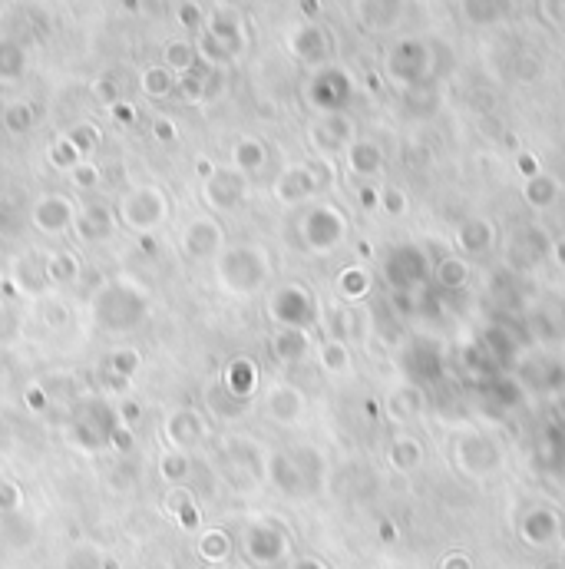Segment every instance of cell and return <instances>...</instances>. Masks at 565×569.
I'll return each mask as SVG.
<instances>
[{"mask_svg":"<svg viewBox=\"0 0 565 569\" xmlns=\"http://www.w3.org/2000/svg\"><path fill=\"white\" fill-rule=\"evenodd\" d=\"M347 96H351V83H347L341 70H321L308 87V100L321 113H338L347 103Z\"/></svg>","mask_w":565,"mask_h":569,"instance_id":"15","label":"cell"},{"mask_svg":"<svg viewBox=\"0 0 565 569\" xmlns=\"http://www.w3.org/2000/svg\"><path fill=\"white\" fill-rule=\"evenodd\" d=\"M205 80H209V67L205 63H195L189 73L176 77V93L182 96V103H205Z\"/></svg>","mask_w":565,"mask_h":569,"instance_id":"35","label":"cell"},{"mask_svg":"<svg viewBox=\"0 0 565 569\" xmlns=\"http://www.w3.org/2000/svg\"><path fill=\"white\" fill-rule=\"evenodd\" d=\"M43 265H47L50 285H70L80 278V259L73 252H47L43 255Z\"/></svg>","mask_w":565,"mask_h":569,"instance_id":"34","label":"cell"},{"mask_svg":"<svg viewBox=\"0 0 565 569\" xmlns=\"http://www.w3.org/2000/svg\"><path fill=\"white\" fill-rule=\"evenodd\" d=\"M222 460L228 470H235L242 487H255L265 480V454L252 437H225Z\"/></svg>","mask_w":565,"mask_h":569,"instance_id":"10","label":"cell"},{"mask_svg":"<svg viewBox=\"0 0 565 569\" xmlns=\"http://www.w3.org/2000/svg\"><path fill=\"white\" fill-rule=\"evenodd\" d=\"M116 212L113 206H106L103 199H90L83 206H76V219H73V235L83 245H100L110 242L116 232Z\"/></svg>","mask_w":565,"mask_h":569,"instance_id":"12","label":"cell"},{"mask_svg":"<svg viewBox=\"0 0 565 569\" xmlns=\"http://www.w3.org/2000/svg\"><path fill=\"white\" fill-rule=\"evenodd\" d=\"M258 381H262V374H258V364L252 358H245V354H238V358L228 361L225 368H222V378H219L222 388L232 394V397H238V401H245V404L255 397Z\"/></svg>","mask_w":565,"mask_h":569,"instance_id":"16","label":"cell"},{"mask_svg":"<svg viewBox=\"0 0 565 569\" xmlns=\"http://www.w3.org/2000/svg\"><path fill=\"white\" fill-rule=\"evenodd\" d=\"M40 318H43V325L53 328V331H63L70 325V311H67V305H63V302H57V298H47V302H43Z\"/></svg>","mask_w":565,"mask_h":569,"instance_id":"45","label":"cell"},{"mask_svg":"<svg viewBox=\"0 0 565 569\" xmlns=\"http://www.w3.org/2000/svg\"><path fill=\"white\" fill-rule=\"evenodd\" d=\"M63 136H67V143L76 149V153H80V159H86L90 153H96V146H100V139H103L100 130H96L93 123H76V126H70V130L63 133Z\"/></svg>","mask_w":565,"mask_h":569,"instance_id":"38","label":"cell"},{"mask_svg":"<svg viewBox=\"0 0 565 569\" xmlns=\"http://www.w3.org/2000/svg\"><path fill=\"white\" fill-rule=\"evenodd\" d=\"M238 546H242L245 560L255 566H278L285 556L291 553V540L288 533L281 530L275 520H252L242 526L238 533Z\"/></svg>","mask_w":565,"mask_h":569,"instance_id":"5","label":"cell"},{"mask_svg":"<svg viewBox=\"0 0 565 569\" xmlns=\"http://www.w3.org/2000/svg\"><path fill=\"white\" fill-rule=\"evenodd\" d=\"M10 282H14L24 295H43L50 288V278H47V265H43V255L40 252H30V255H20L10 268Z\"/></svg>","mask_w":565,"mask_h":569,"instance_id":"19","label":"cell"},{"mask_svg":"<svg viewBox=\"0 0 565 569\" xmlns=\"http://www.w3.org/2000/svg\"><path fill=\"white\" fill-rule=\"evenodd\" d=\"M27 77V47L17 37H0V87H14Z\"/></svg>","mask_w":565,"mask_h":569,"instance_id":"24","label":"cell"},{"mask_svg":"<svg viewBox=\"0 0 565 569\" xmlns=\"http://www.w3.org/2000/svg\"><path fill=\"white\" fill-rule=\"evenodd\" d=\"M143 368V351L133 345H119L103 358V388L113 394H126L136 371Z\"/></svg>","mask_w":565,"mask_h":569,"instance_id":"14","label":"cell"},{"mask_svg":"<svg viewBox=\"0 0 565 569\" xmlns=\"http://www.w3.org/2000/svg\"><path fill=\"white\" fill-rule=\"evenodd\" d=\"M90 315L93 325L106 335H129L152 315V295L136 278L113 275L90 295Z\"/></svg>","mask_w":565,"mask_h":569,"instance_id":"1","label":"cell"},{"mask_svg":"<svg viewBox=\"0 0 565 569\" xmlns=\"http://www.w3.org/2000/svg\"><path fill=\"white\" fill-rule=\"evenodd\" d=\"M265 311L278 328H298V331H308L314 325V318H318L314 315V295L301 282L271 288Z\"/></svg>","mask_w":565,"mask_h":569,"instance_id":"6","label":"cell"},{"mask_svg":"<svg viewBox=\"0 0 565 569\" xmlns=\"http://www.w3.org/2000/svg\"><path fill=\"white\" fill-rule=\"evenodd\" d=\"M93 100H96V103H103L106 110H110L113 103L123 100V96H119L116 80H113V77H100V80H93Z\"/></svg>","mask_w":565,"mask_h":569,"instance_id":"47","label":"cell"},{"mask_svg":"<svg viewBox=\"0 0 565 569\" xmlns=\"http://www.w3.org/2000/svg\"><path fill=\"white\" fill-rule=\"evenodd\" d=\"M70 182H73V189H80V192H93L96 186H100V179H103V173H100V166L96 163H83L76 166V169H70Z\"/></svg>","mask_w":565,"mask_h":569,"instance_id":"44","label":"cell"},{"mask_svg":"<svg viewBox=\"0 0 565 569\" xmlns=\"http://www.w3.org/2000/svg\"><path fill=\"white\" fill-rule=\"evenodd\" d=\"M321 364H324V371H331V374L347 371V364H351V354H347L344 341H338V338L324 341V345H321Z\"/></svg>","mask_w":565,"mask_h":569,"instance_id":"40","label":"cell"},{"mask_svg":"<svg viewBox=\"0 0 565 569\" xmlns=\"http://www.w3.org/2000/svg\"><path fill=\"white\" fill-rule=\"evenodd\" d=\"M110 116H113V123H119V126H133L136 123V116H139V110L129 100H119V103H113L110 106Z\"/></svg>","mask_w":565,"mask_h":569,"instance_id":"51","label":"cell"},{"mask_svg":"<svg viewBox=\"0 0 565 569\" xmlns=\"http://www.w3.org/2000/svg\"><path fill=\"white\" fill-rule=\"evenodd\" d=\"M225 249V229L215 216H192L179 232V252L186 262H215Z\"/></svg>","mask_w":565,"mask_h":569,"instance_id":"7","label":"cell"},{"mask_svg":"<svg viewBox=\"0 0 565 569\" xmlns=\"http://www.w3.org/2000/svg\"><path fill=\"white\" fill-rule=\"evenodd\" d=\"M195 63H199V53H195V44L186 37H176L162 47V67H166L169 73H176V77L189 73Z\"/></svg>","mask_w":565,"mask_h":569,"instance_id":"31","label":"cell"},{"mask_svg":"<svg viewBox=\"0 0 565 569\" xmlns=\"http://www.w3.org/2000/svg\"><path fill=\"white\" fill-rule=\"evenodd\" d=\"M344 229H347V225H344L338 209L314 206L301 222V242H304V249H311L318 255L334 252L341 245V239H344Z\"/></svg>","mask_w":565,"mask_h":569,"instance_id":"9","label":"cell"},{"mask_svg":"<svg viewBox=\"0 0 565 569\" xmlns=\"http://www.w3.org/2000/svg\"><path fill=\"white\" fill-rule=\"evenodd\" d=\"M314 189L318 186H314V176L308 166H291L275 179V199L285 202V206H298V202L308 199Z\"/></svg>","mask_w":565,"mask_h":569,"instance_id":"23","label":"cell"},{"mask_svg":"<svg viewBox=\"0 0 565 569\" xmlns=\"http://www.w3.org/2000/svg\"><path fill=\"white\" fill-rule=\"evenodd\" d=\"M265 414L281 427H291L301 421L304 414V397L295 384H271L265 394Z\"/></svg>","mask_w":565,"mask_h":569,"instance_id":"17","label":"cell"},{"mask_svg":"<svg viewBox=\"0 0 565 569\" xmlns=\"http://www.w3.org/2000/svg\"><path fill=\"white\" fill-rule=\"evenodd\" d=\"M205 34H212L215 40H222L228 50L242 53L245 47V34H242V17L228 7H215L212 14H205V24H202Z\"/></svg>","mask_w":565,"mask_h":569,"instance_id":"21","label":"cell"},{"mask_svg":"<svg viewBox=\"0 0 565 569\" xmlns=\"http://www.w3.org/2000/svg\"><path fill=\"white\" fill-rule=\"evenodd\" d=\"M152 136H156L159 143H176L179 130H176V123H172L169 116H156V120H152Z\"/></svg>","mask_w":565,"mask_h":569,"instance_id":"50","label":"cell"},{"mask_svg":"<svg viewBox=\"0 0 565 569\" xmlns=\"http://www.w3.org/2000/svg\"><path fill=\"white\" fill-rule=\"evenodd\" d=\"M215 169H219V166H215L209 156H199V159H195V173H199V179H202V182L209 179V176L215 173Z\"/></svg>","mask_w":565,"mask_h":569,"instance_id":"52","label":"cell"},{"mask_svg":"<svg viewBox=\"0 0 565 569\" xmlns=\"http://www.w3.org/2000/svg\"><path fill=\"white\" fill-rule=\"evenodd\" d=\"M123 10H129V14H139V0H123Z\"/></svg>","mask_w":565,"mask_h":569,"instance_id":"54","label":"cell"},{"mask_svg":"<svg viewBox=\"0 0 565 569\" xmlns=\"http://www.w3.org/2000/svg\"><path fill=\"white\" fill-rule=\"evenodd\" d=\"M24 404H27L34 414H43V411H47V407H50V391L43 388L40 381L27 384V391H24Z\"/></svg>","mask_w":565,"mask_h":569,"instance_id":"48","label":"cell"},{"mask_svg":"<svg viewBox=\"0 0 565 569\" xmlns=\"http://www.w3.org/2000/svg\"><path fill=\"white\" fill-rule=\"evenodd\" d=\"M347 163H351L354 173L371 176L374 169L380 166V153H377V146H371V143H354L351 153H347Z\"/></svg>","mask_w":565,"mask_h":569,"instance_id":"39","label":"cell"},{"mask_svg":"<svg viewBox=\"0 0 565 569\" xmlns=\"http://www.w3.org/2000/svg\"><path fill=\"white\" fill-rule=\"evenodd\" d=\"M232 550H235V540H232V533L222 530V526L202 530L199 540H195V553H199V560L202 563H212V566L225 563L228 556H232Z\"/></svg>","mask_w":565,"mask_h":569,"instance_id":"27","label":"cell"},{"mask_svg":"<svg viewBox=\"0 0 565 569\" xmlns=\"http://www.w3.org/2000/svg\"><path fill=\"white\" fill-rule=\"evenodd\" d=\"M215 288L228 298H252L268 285L271 278V255L258 242H235L225 245L219 259L212 262Z\"/></svg>","mask_w":565,"mask_h":569,"instance_id":"2","label":"cell"},{"mask_svg":"<svg viewBox=\"0 0 565 569\" xmlns=\"http://www.w3.org/2000/svg\"><path fill=\"white\" fill-rule=\"evenodd\" d=\"M176 17H179V24L186 27V30H199L202 34V24H205V14H202V7L199 4H192V0H186L179 10H176Z\"/></svg>","mask_w":565,"mask_h":569,"instance_id":"49","label":"cell"},{"mask_svg":"<svg viewBox=\"0 0 565 569\" xmlns=\"http://www.w3.org/2000/svg\"><path fill=\"white\" fill-rule=\"evenodd\" d=\"M245 196H248V179L242 173H235L232 166H219L202 182V199L209 202V209L215 212L238 209L245 202Z\"/></svg>","mask_w":565,"mask_h":569,"instance_id":"13","label":"cell"},{"mask_svg":"<svg viewBox=\"0 0 565 569\" xmlns=\"http://www.w3.org/2000/svg\"><path fill=\"white\" fill-rule=\"evenodd\" d=\"M30 225L40 232V235H67L73 232V219H76V202L63 192H43L34 202H30Z\"/></svg>","mask_w":565,"mask_h":569,"instance_id":"8","label":"cell"},{"mask_svg":"<svg viewBox=\"0 0 565 569\" xmlns=\"http://www.w3.org/2000/svg\"><path fill=\"white\" fill-rule=\"evenodd\" d=\"M338 288L344 298H361L367 292V275L357 272V268H347V272L338 275Z\"/></svg>","mask_w":565,"mask_h":569,"instance_id":"46","label":"cell"},{"mask_svg":"<svg viewBox=\"0 0 565 569\" xmlns=\"http://www.w3.org/2000/svg\"><path fill=\"white\" fill-rule=\"evenodd\" d=\"M265 477H268L271 487H275L278 493H285V497H301V493L308 490V483H304L298 464L291 460V454H281V450H275V454L265 460Z\"/></svg>","mask_w":565,"mask_h":569,"instance_id":"18","label":"cell"},{"mask_svg":"<svg viewBox=\"0 0 565 569\" xmlns=\"http://www.w3.org/2000/svg\"><path fill=\"white\" fill-rule=\"evenodd\" d=\"M288 50L304 63H321L328 57V37L318 24H298L288 34Z\"/></svg>","mask_w":565,"mask_h":569,"instance_id":"20","label":"cell"},{"mask_svg":"<svg viewBox=\"0 0 565 569\" xmlns=\"http://www.w3.org/2000/svg\"><path fill=\"white\" fill-rule=\"evenodd\" d=\"M351 139V123L341 113H328L324 120L311 130V143L318 149H338Z\"/></svg>","mask_w":565,"mask_h":569,"instance_id":"28","label":"cell"},{"mask_svg":"<svg viewBox=\"0 0 565 569\" xmlns=\"http://www.w3.org/2000/svg\"><path fill=\"white\" fill-rule=\"evenodd\" d=\"M209 421L199 414V411H192V407H176L166 421H162V440H166V447L169 450H189L192 447H199L205 437H209Z\"/></svg>","mask_w":565,"mask_h":569,"instance_id":"11","label":"cell"},{"mask_svg":"<svg viewBox=\"0 0 565 569\" xmlns=\"http://www.w3.org/2000/svg\"><path fill=\"white\" fill-rule=\"evenodd\" d=\"M205 407H209V414L219 417V421H235V417L245 411V401H238V397H232L215 381L205 388Z\"/></svg>","mask_w":565,"mask_h":569,"instance_id":"33","label":"cell"},{"mask_svg":"<svg viewBox=\"0 0 565 569\" xmlns=\"http://www.w3.org/2000/svg\"><path fill=\"white\" fill-rule=\"evenodd\" d=\"M67 569H119V563L110 553H103L100 546L93 543H80L76 550L67 556Z\"/></svg>","mask_w":565,"mask_h":569,"instance_id":"36","label":"cell"},{"mask_svg":"<svg viewBox=\"0 0 565 569\" xmlns=\"http://www.w3.org/2000/svg\"><path fill=\"white\" fill-rule=\"evenodd\" d=\"M192 457L186 450H166L159 460V480L166 483V487H186L189 477H192Z\"/></svg>","mask_w":565,"mask_h":569,"instance_id":"30","label":"cell"},{"mask_svg":"<svg viewBox=\"0 0 565 569\" xmlns=\"http://www.w3.org/2000/svg\"><path fill=\"white\" fill-rule=\"evenodd\" d=\"M24 487L17 480H0V517H14L24 510Z\"/></svg>","mask_w":565,"mask_h":569,"instance_id":"41","label":"cell"},{"mask_svg":"<svg viewBox=\"0 0 565 569\" xmlns=\"http://www.w3.org/2000/svg\"><path fill=\"white\" fill-rule=\"evenodd\" d=\"M27 222H30L27 209L14 206V202H10V199L0 202V235H17Z\"/></svg>","mask_w":565,"mask_h":569,"instance_id":"42","label":"cell"},{"mask_svg":"<svg viewBox=\"0 0 565 569\" xmlns=\"http://www.w3.org/2000/svg\"><path fill=\"white\" fill-rule=\"evenodd\" d=\"M47 163L57 169V173H70V169H76L83 163L80 153L67 143V136H57L53 143L47 146Z\"/></svg>","mask_w":565,"mask_h":569,"instance_id":"37","label":"cell"},{"mask_svg":"<svg viewBox=\"0 0 565 569\" xmlns=\"http://www.w3.org/2000/svg\"><path fill=\"white\" fill-rule=\"evenodd\" d=\"M291 569H328V566H324L321 560H314V556H304V560H298Z\"/></svg>","mask_w":565,"mask_h":569,"instance_id":"53","label":"cell"},{"mask_svg":"<svg viewBox=\"0 0 565 569\" xmlns=\"http://www.w3.org/2000/svg\"><path fill=\"white\" fill-rule=\"evenodd\" d=\"M265 163H268V149H265L262 139H255V136L235 139V146H232V169L235 173H242L248 179L255 173H262Z\"/></svg>","mask_w":565,"mask_h":569,"instance_id":"25","label":"cell"},{"mask_svg":"<svg viewBox=\"0 0 565 569\" xmlns=\"http://www.w3.org/2000/svg\"><path fill=\"white\" fill-rule=\"evenodd\" d=\"M139 90H143L149 100H166V96L176 93V73H169L162 63H152V67L139 73Z\"/></svg>","mask_w":565,"mask_h":569,"instance_id":"32","label":"cell"},{"mask_svg":"<svg viewBox=\"0 0 565 569\" xmlns=\"http://www.w3.org/2000/svg\"><path fill=\"white\" fill-rule=\"evenodd\" d=\"M311 351V338L308 331H298V328H278L275 338H271V354L281 361V364H301L308 358Z\"/></svg>","mask_w":565,"mask_h":569,"instance_id":"26","label":"cell"},{"mask_svg":"<svg viewBox=\"0 0 565 569\" xmlns=\"http://www.w3.org/2000/svg\"><path fill=\"white\" fill-rule=\"evenodd\" d=\"M113 414H116V424H119V427L133 431V427H136L139 421H143V404H139L136 397L123 394V397H119V404L113 407Z\"/></svg>","mask_w":565,"mask_h":569,"instance_id":"43","label":"cell"},{"mask_svg":"<svg viewBox=\"0 0 565 569\" xmlns=\"http://www.w3.org/2000/svg\"><path fill=\"white\" fill-rule=\"evenodd\" d=\"M162 513L176 520L182 530H199L202 523V510L189 487H169L166 497H162Z\"/></svg>","mask_w":565,"mask_h":569,"instance_id":"22","label":"cell"},{"mask_svg":"<svg viewBox=\"0 0 565 569\" xmlns=\"http://www.w3.org/2000/svg\"><path fill=\"white\" fill-rule=\"evenodd\" d=\"M0 126H4V130H7L10 136H27V133L37 126V110H34V103H27V100L7 103L4 110H0Z\"/></svg>","mask_w":565,"mask_h":569,"instance_id":"29","label":"cell"},{"mask_svg":"<svg viewBox=\"0 0 565 569\" xmlns=\"http://www.w3.org/2000/svg\"><path fill=\"white\" fill-rule=\"evenodd\" d=\"M116 414L103 397H83L76 401L70 414V444L80 447L83 454H100L110 447V440L116 434Z\"/></svg>","mask_w":565,"mask_h":569,"instance_id":"4","label":"cell"},{"mask_svg":"<svg viewBox=\"0 0 565 569\" xmlns=\"http://www.w3.org/2000/svg\"><path fill=\"white\" fill-rule=\"evenodd\" d=\"M172 202L162 186H133L116 202V222L133 235H156L169 222Z\"/></svg>","mask_w":565,"mask_h":569,"instance_id":"3","label":"cell"}]
</instances>
